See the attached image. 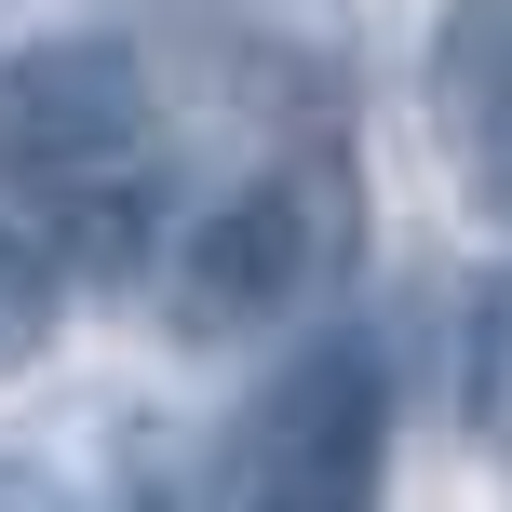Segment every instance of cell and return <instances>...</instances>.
<instances>
[{
  "instance_id": "8992f818",
  "label": "cell",
  "mask_w": 512,
  "mask_h": 512,
  "mask_svg": "<svg viewBox=\"0 0 512 512\" xmlns=\"http://www.w3.org/2000/svg\"><path fill=\"white\" fill-rule=\"evenodd\" d=\"M459 405H472V432L512 459V270L459 283Z\"/></svg>"
},
{
  "instance_id": "5b68a950",
  "label": "cell",
  "mask_w": 512,
  "mask_h": 512,
  "mask_svg": "<svg viewBox=\"0 0 512 512\" xmlns=\"http://www.w3.org/2000/svg\"><path fill=\"white\" fill-rule=\"evenodd\" d=\"M54 324H68V243L0 216V378H27L54 351Z\"/></svg>"
},
{
  "instance_id": "277c9868",
  "label": "cell",
  "mask_w": 512,
  "mask_h": 512,
  "mask_svg": "<svg viewBox=\"0 0 512 512\" xmlns=\"http://www.w3.org/2000/svg\"><path fill=\"white\" fill-rule=\"evenodd\" d=\"M432 122L472 162H512V0H445L432 14Z\"/></svg>"
},
{
  "instance_id": "3957f363",
  "label": "cell",
  "mask_w": 512,
  "mask_h": 512,
  "mask_svg": "<svg viewBox=\"0 0 512 512\" xmlns=\"http://www.w3.org/2000/svg\"><path fill=\"white\" fill-rule=\"evenodd\" d=\"M149 54L122 27H54L0 54V189L14 203H81L108 176H149Z\"/></svg>"
},
{
  "instance_id": "7a4b0ae2",
  "label": "cell",
  "mask_w": 512,
  "mask_h": 512,
  "mask_svg": "<svg viewBox=\"0 0 512 512\" xmlns=\"http://www.w3.org/2000/svg\"><path fill=\"white\" fill-rule=\"evenodd\" d=\"M351 243V189H324V162H270V176L189 203L176 256H162V297H176V337H256L324 283V256Z\"/></svg>"
},
{
  "instance_id": "52a82bcc",
  "label": "cell",
  "mask_w": 512,
  "mask_h": 512,
  "mask_svg": "<svg viewBox=\"0 0 512 512\" xmlns=\"http://www.w3.org/2000/svg\"><path fill=\"white\" fill-rule=\"evenodd\" d=\"M0 499H68L54 472H27V459H0Z\"/></svg>"
},
{
  "instance_id": "6da1fadb",
  "label": "cell",
  "mask_w": 512,
  "mask_h": 512,
  "mask_svg": "<svg viewBox=\"0 0 512 512\" xmlns=\"http://www.w3.org/2000/svg\"><path fill=\"white\" fill-rule=\"evenodd\" d=\"M378 472H391V351H378V324H324L230 418L216 486H243L270 512H337V499H378Z\"/></svg>"
}]
</instances>
